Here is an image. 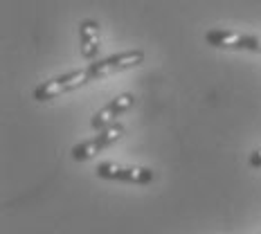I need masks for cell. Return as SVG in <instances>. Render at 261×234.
Instances as JSON below:
<instances>
[{
  "instance_id": "cell-3",
  "label": "cell",
  "mask_w": 261,
  "mask_h": 234,
  "mask_svg": "<svg viewBox=\"0 0 261 234\" xmlns=\"http://www.w3.org/2000/svg\"><path fill=\"white\" fill-rule=\"evenodd\" d=\"M142 63H144L142 50H126V52L111 54V57H106V59H97L95 63H88V68H90L95 81H99V79H106V77H113V74L124 72V70L138 68V65H142Z\"/></svg>"
},
{
  "instance_id": "cell-8",
  "label": "cell",
  "mask_w": 261,
  "mask_h": 234,
  "mask_svg": "<svg viewBox=\"0 0 261 234\" xmlns=\"http://www.w3.org/2000/svg\"><path fill=\"white\" fill-rule=\"evenodd\" d=\"M248 162H250V167H254V169H261V146L250 153V160Z\"/></svg>"
},
{
  "instance_id": "cell-7",
  "label": "cell",
  "mask_w": 261,
  "mask_h": 234,
  "mask_svg": "<svg viewBox=\"0 0 261 234\" xmlns=\"http://www.w3.org/2000/svg\"><path fill=\"white\" fill-rule=\"evenodd\" d=\"M99 43H101V36H99V23L92 18H86L79 23V50H81V57L92 61L97 59L99 54Z\"/></svg>"
},
{
  "instance_id": "cell-5",
  "label": "cell",
  "mask_w": 261,
  "mask_h": 234,
  "mask_svg": "<svg viewBox=\"0 0 261 234\" xmlns=\"http://www.w3.org/2000/svg\"><path fill=\"white\" fill-rule=\"evenodd\" d=\"M95 171L104 180H119L130 185H149L155 180V171H151L149 167H130L119 165V162H99Z\"/></svg>"
},
{
  "instance_id": "cell-6",
  "label": "cell",
  "mask_w": 261,
  "mask_h": 234,
  "mask_svg": "<svg viewBox=\"0 0 261 234\" xmlns=\"http://www.w3.org/2000/svg\"><path fill=\"white\" fill-rule=\"evenodd\" d=\"M133 104H135V95L122 92V95H117L115 99H111L106 106H101L99 111L90 117V126L95 131H104L108 126H113V124H117V117L124 115L126 111H130Z\"/></svg>"
},
{
  "instance_id": "cell-4",
  "label": "cell",
  "mask_w": 261,
  "mask_h": 234,
  "mask_svg": "<svg viewBox=\"0 0 261 234\" xmlns=\"http://www.w3.org/2000/svg\"><path fill=\"white\" fill-rule=\"evenodd\" d=\"M124 124H113V126H108L104 131H97V135L95 138H90V140H86V142H79V144H74L72 146V160H77V162H84V160H90V158H95L97 153H101V151H106L108 146H113L117 142L119 138L124 135Z\"/></svg>"
},
{
  "instance_id": "cell-1",
  "label": "cell",
  "mask_w": 261,
  "mask_h": 234,
  "mask_svg": "<svg viewBox=\"0 0 261 234\" xmlns=\"http://www.w3.org/2000/svg\"><path fill=\"white\" fill-rule=\"evenodd\" d=\"M90 81H95L92 77L90 68H79V70H70L65 74H59L50 81H43L39 88L34 90V99L36 101H50V99H57V97L65 95V92H72V90H79L84 86H88Z\"/></svg>"
},
{
  "instance_id": "cell-2",
  "label": "cell",
  "mask_w": 261,
  "mask_h": 234,
  "mask_svg": "<svg viewBox=\"0 0 261 234\" xmlns=\"http://www.w3.org/2000/svg\"><path fill=\"white\" fill-rule=\"evenodd\" d=\"M205 41L212 47L221 50H248V52H261V34H246V32L223 30L214 27L205 34Z\"/></svg>"
}]
</instances>
